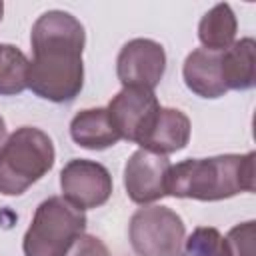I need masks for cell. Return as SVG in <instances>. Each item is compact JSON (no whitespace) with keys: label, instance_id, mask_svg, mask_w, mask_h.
Returning <instances> with one entry per match:
<instances>
[{"label":"cell","instance_id":"cell-10","mask_svg":"<svg viewBox=\"0 0 256 256\" xmlns=\"http://www.w3.org/2000/svg\"><path fill=\"white\" fill-rule=\"evenodd\" d=\"M184 84L190 92H194L200 98H220L228 92L222 80L220 70V52H210L206 48L192 50L182 66Z\"/></svg>","mask_w":256,"mask_h":256},{"label":"cell","instance_id":"cell-13","mask_svg":"<svg viewBox=\"0 0 256 256\" xmlns=\"http://www.w3.org/2000/svg\"><path fill=\"white\" fill-rule=\"evenodd\" d=\"M70 136L86 150H106L120 140V134L112 126L106 108L80 110L70 122Z\"/></svg>","mask_w":256,"mask_h":256},{"label":"cell","instance_id":"cell-18","mask_svg":"<svg viewBox=\"0 0 256 256\" xmlns=\"http://www.w3.org/2000/svg\"><path fill=\"white\" fill-rule=\"evenodd\" d=\"M64 256H110V252L100 238L82 234L72 242V246Z\"/></svg>","mask_w":256,"mask_h":256},{"label":"cell","instance_id":"cell-5","mask_svg":"<svg viewBox=\"0 0 256 256\" xmlns=\"http://www.w3.org/2000/svg\"><path fill=\"white\" fill-rule=\"evenodd\" d=\"M184 236V220L166 206L138 208L128 224V238L138 256H178Z\"/></svg>","mask_w":256,"mask_h":256},{"label":"cell","instance_id":"cell-4","mask_svg":"<svg viewBox=\"0 0 256 256\" xmlns=\"http://www.w3.org/2000/svg\"><path fill=\"white\" fill-rule=\"evenodd\" d=\"M84 230L86 214L62 196H50L38 204L24 234V256H64Z\"/></svg>","mask_w":256,"mask_h":256},{"label":"cell","instance_id":"cell-6","mask_svg":"<svg viewBox=\"0 0 256 256\" xmlns=\"http://www.w3.org/2000/svg\"><path fill=\"white\" fill-rule=\"evenodd\" d=\"M160 108L162 106L154 90L128 86V88H122L108 102L106 112L110 116L112 126L120 134V140H128L142 146Z\"/></svg>","mask_w":256,"mask_h":256},{"label":"cell","instance_id":"cell-11","mask_svg":"<svg viewBox=\"0 0 256 256\" xmlns=\"http://www.w3.org/2000/svg\"><path fill=\"white\" fill-rule=\"evenodd\" d=\"M190 118L178 108H160L148 136L144 138V150L156 154H172L188 146L190 142Z\"/></svg>","mask_w":256,"mask_h":256},{"label":"cell","instance_id":"cell-15","mask_svg":"<svg viewBox=\"0 0 256 256\" xmlns=\"http://www.w3.org/2000/svg\"><path fill=\"white\" fill-rule=\"evenodd\" d=\"M28 64L20 48L0 42V96H16L28 88Z\"/></svg>","mask_w":256,"mask_h":256},{"label":"cell","instance_id":"cell-1","mask_svg":"<svg viewBox=\"0 0 256 256\" xmlns=\"http://www.w3.org/2000/svg\"><path fill=\"white\" fill-rule=\"evenodd\" d=\"M32 60L28 64V88L42 100L72 102L84 86L82 52L84 26L64 10H48L30 32Z\"/></svg>","mask_w":256,"mask_h":256},{"label":"cell","instance_id":"cell-17","mask_svg":"<svg viewBox=\"0 0 256 256\" xmlns=\"http://www.w3.org/2000/svg\"><path fill=\"white\" fill-rule=\"evenodd\" d=\"M228 256H256V222L236 224L224 236Z\"/></svg>","mask_w":256,"mask_h":256},{"label":"cell","instance_id":"cell-8","mask_svg":"<svg viewBox=\"0 0 256 256\" xmlns=\"http://www.w3.org/2000/svg\"><path fill=\"white\" fill-rule=\"evenodd\" d=\"M166 72L164 46L150 38L128 40L116 58V76L122 88L136 86L154 90Z\"/></svg>","mask_w":256,"mask_h":256},{"label":"cell","instance_id":"cell-2","mask_svg":"<svg viewBox=\"0 0 256 256\" xmlns=\"http://www.w3.org/2000/svg\"><path fill=\"white\" fill-rule=\"evenodd\" d=\"M256 152L220 154L210 158H186L170 166L166 196L216 202L256 188Z\"/></svg>","mask_w":256,"mask_h":256},{"label":"cell","instance_id":"cell-9","mask_svg":"<svg viewBox=\"0 0 256 256\" xmlns=\"http://www.w3.org/2000/svg\"><path fill=\"white\" fill-rule=\"evenodd\" d=\"M170 166L172 164L164 154L144 148L132 152L124 166V188L128 198L142 206L164 198Z\"/></svg>","mask_w":256,"mask_h":256},{"label":"cell","instance_id":"cell-20","mask_svg":"<svg viewBox=\"0 0 256 256\" xmlns=\"http://www.w3.org/2000/svg\"><path fill=\"white\" fill-rule=\"evenodd\" d=\"M2 14H4V4L0 2V20H2Z\"/></svg>","mask_w":256,"mask_h":256},{"label":"cell","instance_id":"cell-16","mask_svg":"<svg viewBox=\"0 0 256 256\" xmlns=\"http://www.w3.org/2000/svg\"><path fill=\"white\" fill-rule=\"evenodd\" d=\"M178 256H228L224 236L214 226H198L184 240Z\"/></svg>","mask_w":256,"mask_h":256},{"label":"cell","instance_id":"cell-19","mask_svg":"<svg viewBox=\"0 0 256 256\" xmlns=\"http://www.w3.org/2000/svg\"><path fill=\"white\" fill-rule=\"evenodd\" d=\"M6 138H8V134H6V122H4V118L0 116V148L4 146Z\"/></svg>","mask_w":256,"mask_h":256},{"label":"cell","instance_id":"cell-7","mask_svg":"<svg viewBox=\"0 0 256 256\" xmlns=\"http://www.w3.org/2000/svg\"><path fill=\"white\" fill-rule=\"evenodd\" d=\"M62 198L78 210H92L108 202L112 194V176L100 162L72 158L60 170Z\"/></svg>","mask_w":256,"mask_h":256},{"label":"cell","instance_id":"cell-12","mask_svg":"<svg viewBox=\"0 0 256 256\" xmlns=\"http://www.w3.org/2000/svg\"><path fill=\"white\" fill-rule=\"evenodd\" d=\"M222 80L228 90H250L256 84V42L246 36L234 40L230 48L220 52Z\"/></svg>","mask_w":256,"mask_h":256},{"label":"cell","instance_id":"cell-3","mask_svg":"<svg viewBox=\"0 0 256 256\" xmlns=\"http://www.w3.org/2000/svg\"><path fill=\"white\" fill-rule=\"evenodd\" d=\"M52 138L34 126L16 128L0 148V194L20 196L54 166Z\"/></svg>","mask_w":256,"mask_h":256},{"label":"cell","instance_id":"cell-14","mask_svg":"<svg viewBox=\"0 0 256 256\" xmlns=\"http://www.w3.org/2000/svg\"><path fill=\"white\" fill-rule=\"evenodd\" d=\"M238 20L230 4L212 6L198 22V40L210 52H224L236 40Z\"/></svg>","mask_w":256,"mask_h":256}]
</instances>
